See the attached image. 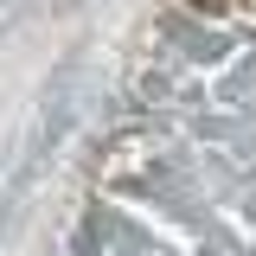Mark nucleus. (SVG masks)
<instances>
[{"label": "nucleus", "mask_w": 256, "mask_h": 256, "mask_svg": "<svg viewBox=\"0 0 256 256\" xmlns=\"http://www.w3.org/2000/svg\"><path fill=\"white\" fill-rule=\"evenodd\" d=\"M0 6H6V0H0Z\"/></svg>", "instance_id": "1"}]
</instances>
